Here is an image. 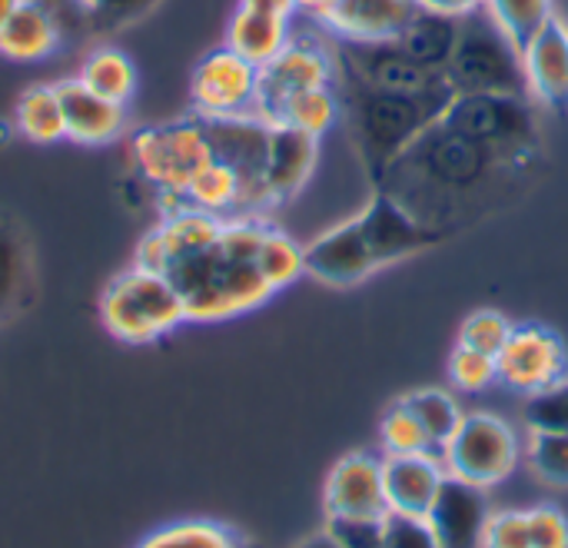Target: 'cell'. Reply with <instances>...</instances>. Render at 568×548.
<instances>
[{
    "label": "cell",
    "instance_id": "15",
    "mask_svg": "<svg viewBox=\"0 0 568 548\" xmlns=\"http://www.w3.org/2000/svg\"><path fill=\"white\" fill-rule=\"evenodd\" d=\"M389 513L383 493V456L346 453L326 476L329 522H383Z\"/></svg>",
    "mask_w": 568,
    "mask_h": 548
},
{
    "label": "cell",
    "instance_id": "8",
    "mask_svg": "<svg viewBox=\"0 0 568 548\" xmlns=\"http://www.w3.org/2000/svg\"><path fill=\"white\" fill-rule=\"evenodd\" d=\"M439 459L449 476L493 489L516 473L523 459V443L506 419L493 413H466L453 439L443 446Z\"/></svg>",
    "mask_w": 568,
    "mask_h": 548
},
{
    "label": "cell",
    "instance_id": "14",
    "mask_svg": "<svg viewBox=\"0 0 568 548\" xmlns=\"http://www.w3.org/2000/svg\"><path fill=\"white\" fill-rule=\"evenodd\" d=\"M346 77L376 87V90H389V93H443L453 90L446 83L443 73L426 70L423 63H416L396 40H383V43H346Z\"/></svg>",
    "mask_w": 568,
    "mask_h": 548
},
{
    "label": "cell",
    "instance_id": "24",
    "mask_svg": "<svg viewBox=\"0 0 568 548\" xmlns=\"http://www.w3.org/2000/svg\"><path fill=\"white\" fill-rule=\"evenodd\" d=\"M223 220L226 216H213L193 206H173L163 213V220H156L153 233L163 243L166 253V270L180 260H190L196 253H206L210 246H216L220 233H223Z\"/></svg>",
    "mask_w": 568,
    "mask_h": 548
},
{
    "label": "cell",
    "instance_id": "51",
    "mask_svg": "<svg viewBox=\"0 0 568 548\" xmlns=\"http://www.w3.org/2000/svg\"><path fill=\"white\" fill-rule=\"evenodd\" d=\"M87 3H90V10H93V0H87Z\"/></svg>",
    "mask_w": 568,
    "mask_h": 548
},
{
    "label": "cell",
    "instance_id": "35",
    "mask_svg": "<svg viewBox=\"0 0 568 548\" xmlns=\"http://www.w3.org/2000/svg\"><path fill=\"white\" fill-rule=\"evenodd\" d=\"M516 43H523L529 33H536L542 23H549L559 13L556 0H486L483 7Z\"/></svg>",
    "mask_w": 568,
    "mask_h": 548
},
{
    "label": "cell",
    "instance_id": "7",
    "mask_svg": "<svg viewBox=\"0 0 568 548\" xmlns=\"http://www.w3.org/2000/svg\"><path fill=\"white\" fill-rule=\"evenodd\" d=\"M126 153H130V163L140 173V180H146L156 190L163 213L180 206L190 180L213 160L206 126L200 116L143 126L130 136Z\"/></svg>",
    "mask_w": 568,
    "mask_h": 548
},
{
    "label": "cell",
    "instance_id": "37",
    "mask_svg": "<svg viewBox=\"0 0 568 548\" xmlns=\"http://www.w3.org/2000/svg\"><path fill=\"white\" fill-rule=\"evenodd\" d=\"M516 323L499 313V309H476L463 319L459 326V343L469 346V349H479L486 356H499V349L509 343Z\"/></svg>",
    "mask_w": 568,
    "mask_h": 548
},
{
    "label": "cell",
    "instance_id": "20",
    "mask_svg": "<svg viewBox=\"0 0 568 548\" xmlns=\"http://www.w3.org/2000/svg\"><path fill=\"white\" fill-rule=\"evenodd\" d=\"M443 479H446V466L436 453H413V456L383 453V493L389 513L426 516Z\"/></svg>",
    "mask_w": 568,
    "mask_h": 548
},
{
    "label": "cell",
    "instance_id": "48",
    "mask_svg": "<svg viewBox=\"0 0 568 548\" xmlns=\"http://www.w3.org/2000/svg\"><path fill=\"white\" fill-rule=\"evenodd\" d=\"M296 548H343V546H339V539L326 529V532H320V536H313V539L300 542Z\"/></svg>",
    "mask_w": 568,
    "mask_h": 548
},
{
    "label": "cell",
    "instance_id": "46",
    "mask_svg": "<svg viewBox=\"0 0 568 548\" xmlns=\"http://www.w3.org/2000/svg\"><path fill=\"white\" fill-rule=\"evenodd\" d=\"M240 7H250V10H260V13H273V17H286V20H293L300 13L296 0H240Z\"/></svg>",
    "mask_w": 568,
    "mask_h": 548
},
{
    "label": "cell",
    "instance_id": "40",
    "mask_svg": "<svg viewBox=\"0 0 568 548\" xmlns=\"http://www.w3.org/2000/svg\"><path fill=\"white\" fill-rule=\"evenodd\" d=\"M383 546L386 548H443L426 516H403V513H386L379 522Z\"/></svg>",
    "mask_w": 568,
    "mask_h": 548
},
{
    "label": "cell",
    "instance_id": "31",
    "mask_svg": "<svg viewBox=\"0 0 568 548\" xmlns=\"http://www.w3.org/2000/svg\"><path fill=\"white\" fill-rule=\"evenodd\" d=\"M30 286V250L23 233L0 216V323L23 303Z\"/></svg>",
    "mask_w": 568,
    "mask_h": 548
},
{
    "label": "cell",
    "instance_id": "16",
    "mask_svg": "<svg viewBox=\"0 0 568 548\" xmlns=\"http://www.w3.org/2000/svg\"><path fill=\"white\" fill-rule=\"evenodd\" d=\"M489 516L493 509H489L486 489L449 473L426 513L443 548H483V532H486Z\"/></svg>",
    "mask_w": 568,
    "mask_h": 548
},
{
    "label": "cell",
    "instance_id": "36",
    "mask_svg": "<svg viewBox=\"0 0 568 548\" xmlns=\"http://www.w3.org/2000/svg\"><path fill=\"white\" fill-rule=\"evenodd\" d=\"M529 466L536 476L549 486L568 489V433H542L529 429V449H526Z\"/></svg>",
    "mask_w": 568,
    "mask_h": 548
},
{
    "label": "cell",
    "instance_id": "38",
    "mask_svg": "<svg viewBox=\"0 0 568 548\" xmlns=\"http://www.w3.org/2000/svg\"><path fill=\"white\" fill-rule=\"evenodd\" d=\"M449 379L459 393H486L493 383H499L496 356H486L479 349L456 343V349L449 356Z\"/></svg>",
    "mask_w": 568,
    "mask_h": 548
},
{
    "label": "cell",
    "instance_id": "34",
    "mask_svg": "<svg viewBox=\"0 0 568 548\" xmlns=\"http://www.w3.org/2000/svg\"><path fill=\"white\" fill-rule=\"evenodd\" d=\"M379 443L386 456H413V453H436V446L429 443L426 429L419 426V419L409 413V406L403 399H396L379 423ZM439 456V453H436Z\"/></svg>",
    "mask_w": 568,
    "mask_h": 548
},
{
    "label": "cell",
    "instance_id": "3",
    "mask_svg": "<svg viewBox=\"0 0 568 548\" xmlns=\"http://www.w3.org/2000/svg\"><path fill=\"white\" fill-rule=\"evenodd\" d=\"M166 276L183 296L190 323H226L266 306L276 296L256 263L230 260L220 246L173 263Z\"/></svg>",
    "mask_w": 568,
    "mask_h": 548
},
{
    "label": "cell",
    "instance_id": "47",
    "mask_svg": "<svg viewBox=\"0 0 568 548\" xmlns=\"http://www.w3.org/2000/svg\"><path fill=\"white\" fill-rule=\"evenodd\" d=\"M339 0H296V7H300V13H306V17H316L320 23H323V17L336 7Z\"/></svg>",
    "mask_w": 568,
    "mask_h": 548
},
{
    "label": "cell",
    "instance_id": "33",
    "mask_svg": "<svg viewBox=\"0 0 568 548\" xmlns=\"http://www.w3.org/2000/svg\"><path fill=\"white\" fill-rule=\"evenodd\" d=\"M403 403H406L409 413L419 419V426L426 429V436H429V443L436 446V453H443V446L453 439L456 426H459L463 416H466V413L459 409L456 396L446 393V389H436V386L416 389V393L403 396Z\"/></svg>",
    "mask_w": 568,
    "mask_h": 548
},
{
    "label": "cell",
    "instance_id": "45",
    "mask_svg": "<svg viewBox=\"0 0 568 548\" xmlns=\"http://www.w3.org/2000/svg\"><path fill=\"white\" fill-rule=\"evenodd\" d=\"M416 3H419V10L443 13V17H453V20H463V17L486 7V0H416Z\"/></svg>",
    "mask_w": 568,
    "mask_h": 548
},
{
    "label": "cell",
    "instance_id": "5",
    "mask_svg": "<svg viewBox=\"0 0 568 548\" xmlns=\"http://www.w3.org/2000/svg\"><path fill=\"white\" fill-rule=\"evenodd\" d=\"M443 77L453 87V93L529 97L519 43L486 10H476L459 20L456 50H453Z\"/></svg>",
    "mask_w": 568,
    "mask_h": 548
},
{
    "label": "cell",
    "instance_id": "39",
    "mask_svg": "<svg viewBox=\"0 0 568 548\" xmlns=\"http://www.w3.org/2000/svg\"><path fill=\"white\" fill-rule=\"evenodd\" d=\"M529 429L542 433H568V379L529 396L526 413H523Z\"/></svg>",
    "mask_w": 568,
    "mask_h": 548
},
{
    "label": "cell",
    "instance_id": "10",
    "mask_svg": "<svg viewBox=\"0 0 568 548\" xmlns=\"http://www.w3.org/2000/svg\"><path fill=\"white\" fill-rule=\"evenodd\" d=\"M210 150L220 163H226L243 183V213L263 216L270 210L263 173H266V150H270V123L256 113L246 116H223L203 120Z\"/></svg>",
    "mask_w": 568,
    "mask_h": 548
},
{
    "label": "cell",
    "instance_id": "2",
    "mask_svg": "<svg viewBox=\"0 0 568 548\" xmlns=\"http://www.w3.org/2000/svg\"><path fill=\"white\" fill-rule=\"evenodd\" d=\"M346 83H349L346 106H349L356 153H359L366 173L373 176V183L379 186L383 176L389 173V166L433 123L443 120V110L453 100V90L413 97V93L376 90V87H366L353 77H346Z\"/></svg>",
    "mask_w": 568,
    "mask_h": 548
},
{
    "label": "cell",
    "instance_id": "44",
    "mask_svg": "<svg viewBox=\"0 0 568 548\" xmlns=\"http://www.w3.org/2000/svg\"><path fill=\"white\" fill-rule=\"evenodd\" d=\"M343 548H386L379 522H326Z\"/></svg>",
    "mask_w": 568,
    "mask_h": 548
},
{
    "label": "cell",
    "instance_id": "21",
    "mask_svg": "<svg viewBox=\"0 0 568 548\" xmlns=\"http://www.w3.org/2000/svg\"><path fill=\"white\" fill-rule=\"evenodd\" d=\"M57 93L63 103L67 140H73L80 146H103L126 133V106L123 103L97 97L80 80L57 83Z\"/></svg>",
    "mask_w": 568,
    "mask_h": 548
},
{
    "label": "cell",
    "instance_id": "18",
    "mask_svg": "<svg viewBox=\"0 0 568 548\" xmlns=\"http://www.w3.org/2000/svg\"><path fill=\"white\" fill-rule=\"evenodd\" d=\"M320 163V136H310L303 130L276 123L270 130V150H266V200L270 210L280 203H290L293 196L303 193V186L313 180Z\"/></svg>",
    "mask_w": 568,
    "mask_h": 548
},
{
    "label": "cell",
    "instance_id": "1",
    "mask_svg": "<svg viewBox=\"0 0 568 548\" xmlns=\"http://www.w3.org/2000/svg\"><path fill=\"white\" fill-rule=\"evenodd\" d=\"M499 170L506 166L489 150L439 120L389 166L379 186L426 223L453 233L449 220L459 216V203L486 190Z\"/></svg>",
    "mask_w": 568,
    "mask_h": 548
},
{
    "label": "cell",
    "instance_id": "25",
    "mask_svg": "<svg viewBox=\"0 0 568 548\" xmlns=\"http://www.w3.org/2000/svg\"><path fill=\"white\" fill-rule=\"evenodd\" d=\"M456 37H459V20L443 17V13L419 10V13L409 20V27L396 37V43H399L416 63H423L426 70L446 73L449 57H453V50H456Z\"/></svg>",
    "mask_w": 568,
    "mask_h": 548
},
{
    "label": "cell",
    "instance_id": "43",
    "mask_svg": "<svg viewBox=\"0 0 568 548\" xmlns=\"http://www.w3.org/2000/svg\"><path fill=\"white\" fill-rule=\"evenodd\" d=\"M160 0H93V30H116L146 17Z\"/></svg>",
    "mask_w": 568,
    "mask_h": 548
},
{
    "label": "cell",
    "instance_id": "23",
    "mask_svg": "<svg viewBox=\"0 0 568 548\" xmlns=\"http://www.w3.org/2000/svg\"><path fill=\"white\" fill-rule=\"evenodd\" d=\"M290 40H293V20L260 13L250 7H236V13L226 23V47L236 50L253 67H266L273 57L283 53Z\"/></svg>",
    "mask_w": 568,
    "mask_h": 548
},
{
    "label": "cell",
    "instance_id": "11",
    "mask_svg": "<svg viewBox=\"0 0 568 548\" xmlns=\"http://www.w3.org/2000/svg\"><path fill=\"white\" fill-rule=\"evenodd\" d=\"M499 383L513 393L536 396L568 379L566 339L542 323H516L509 343L496 356Z\"/></svg>",
    "mask_w": 568,
    "mask_h": 548
},
{
    "label": "cell",
    "instance_id": "22",
    "mask_svg": "<svg viewBox=\"0 0 568 548\" xmlns=\"http://www.w3.org/2000/svg\"><path fill=\"white\" fill-rule=\"evenodd\" d=\"M63 27L37 3L20 0L17 10L0 23V57L10 63H40L63 47Z\"/></svg>",
    "mask_w": 568,
    "mask_h": 548
},
{
    "label": "cell",
    "instance_id": "50",
    "mask_svg": "<svg viewBox=\"0 0 568 548\" xmlns=\"http://www.w3.org/2000/svg\"><path fill=\"white\" fill-rule=\"evenodd\" d=\"M559 17H562V20L568 23V0H562V3H559Z\"/></svg>",
    "mask_w": 568,
    "mask_h": 548
},
{
    "label": "cell",
    "instance_id": "12",
    "mask_svg": "<svg viewBox=\"0 0 568 548\" xmlns=\"http://www.w3.org/2000/svg\"><path fill=\"white\" fill-rule=\"evenodd\" d=\"M336 77L333 57L329 50H323L313 40H300L293 37L280 57H273L266 67H260V97H256V116H263L266 123L276 120V113L283 110V103L303 90L313 87H329Z\"/></svg>",
    "mask_w": 568,
    "mask_h": 548
},
{
    "label": "cell",
    "instance_id": "4",
    "mask_svg": "<svg viewBox=\"0 0 568 548\" xmlns=\"http://www.w3.org/2000/svg\"><path fill=\"white\" fill-rule=\"evenodd\" d=\"M103 329L126 346H150L176 333L186 319L183 296L163 273L130 266L116 273L100 293Z\"/></svg>",
    "mask_w": 568,
    "mask_h": 548
},
{
    "label": "cell",
    "instance_id": "17",
    "mask_svg": "<svg viewBox=\"0 0 568 548\" xmlns=\"http://www.w3.org/2000/svg\"><path fill=\"white\" fill-rule=\"evenodd\" d=\"M529 97L549 110H568V23L556 13L519 43Z\"/></svg>",
    "mask_w": 568,
    "mask_h": 548
},
{
    "label": "cell",
    "instance_id": "6",
    "mask_svg": "<svg viewBox=\"0 0 568 548\" xmlns=\"http://www.w3.org/2000/svg\"><path fill=\"white\" fill-rule=\"evenodd\" d=\"M443 123L489 150L503 166L523 163L539 143L532 100L519 93H453Z\"/></svg>",
    "mask_w": 568,
    "mask_h": 548
},
{
    "label": "cell",
    "instance_id": "29",
    "mask_svg": "<svg viewBox=\"0 0 568 548\" xmlns=\"http://www.w3.org/2000/svg\"><path fill=\"white\" fill-rule=\"evenodd\" d=\"M339 113H343V100H339L336 87L329 83V87H313V90L290 97L270 126L283 123V126H293V130H303V133L323 140L336 126Z\"/></svg>",
    "mask_w": 568,
    "mask_h": 548
},
{
    "label": "cell",
    "instance_id": "30",
    "mask_svg": "<svg viewBox=\"0 0 568 548\" xmlns=\"http://www.w3.org/2000/svg\"><path fill=\"white\" fill-rule=\"evenodd\" d=\"M133 548H246L240 532L216 519H180L153 529Z\"/></svg>",
    "mask_w": 568,
    "mask_h": 548
},
{
    "label": "cell",
    "instance_id": "19",
    "mask_svg": "<svg viewBox=\"0 0 568 548\" xmlns=\"http://www.w3.org/2000/svg\"><path fill=\"white\" fill-rule=\"evenodd\" d=\"M416 13V0H339L323 17V27L343 43H383L396 40Z\"/></svg>",
    "mask_w": 568,
    "mask_h": 548
},
{
    "label": "cell",
    "instance_id": "28",
    "mask_svg": "<svg viewBox=\"0 0 568 548\" xmlns=\"http://www.w3.org/2000/svg\"><path fill=\"white\" fill-rule=\"evenodd\" d=\"M180 206H193V210H203V213H213V216H240L243 213V183L226 163H220L213 156L190 180Z\"/></svg>",
    "mask_w": 568,
    "mask_h": 548
},
{
    "label": "cell",
    "instance_id": "26",
    "mask_svg": "<svg viewBox=\"0 0 568 548\" xmlns=\"http://www.w3.org/2000/svg\"><path fill=\"white\" fill-rule=\"evenodd\" d=\"M13 123H17V133L27 136L30 143H57V140H67L63 103H60L57 83H33V87H27L17 97Z\"/></svg>",
    "mask_w": 568,
    "mask_h": 548
},
{
    "label": "cell",
    "instance_id": "41",
    "mask_svg": "<svg viewBox=\"0 0 568 548\" xmlns=\"http://www.w3.org/2000/svg\"><path fill=\"white\" fill-rule=\"evenodd\" d=\"M483 548H532L529 542V513L526 509H499L489 516Z\"/></svg>",
    "mask_w": 568,
    "mask_h": 548
},
{
    "label": "cell",
    "instance_id": "49",
    "mask_svg": "<svg viewBox=\"0 0 568 548\" xmlns=\"http://www.w3.org/2000/svg\"><path fill=\"white\" fill-rule=\"evenodd\" d=\"M17 3H20V0H0V23L17 10Z\"/></svg>",
    "mask_w": 568,
    "mask_h": 548
},
{
    "label": "cell",
    "instance_id": "42",
    "mask_svg": "<svg viewBox=\"0 0 568 548\" xmlns=\"http://www.w3.org/2000/svg\"><path fill=\"white\" fill-rule=\"evenodd\" d=\"M526 513L532 548H568V516L559 506H532Z\"/></svg>",
    "mask_w": 568,
    "mask_h": 548
},
{
    "label": "cell",
    "instance_id": "9",
    "mask_svg": "<svg viewBox=\"0 0 568 548\" xmlns=\"http://www.w3.org/2000/svg\"><path fill=\"white\" fill-rule=\"evenodd\" d=\"M260 67L243 60L226 43L210 50L190 77V106L200 120L246 116L256 113Z\"/></svg>",
    "mask_w": 568,
    "mask_h": 548
},
{
    "label": "cell",
    "instance_id": "13",
    "mask_svg": "<svg viewBox=\"0 0 568 548\" xmlns=\"http://www.w3.org/2000/svg\"><path fill=\"white\" fill-rule=\"evenodd\" d=\"M379 270L383 266L356 213L306 243V276L326 286H359Z\"/></svg>",
    "mask_w": 568,
    "mask_h": 548
},
{
    "label": "cell",
    "instance_id": "27",
    "mask_svg": "<svg viewBox=\"0 0 568 548\" xmlns=\"http://www.w3.org/2000/svg\"><path fill=\"white\" fill-rule=\"evenodd\" d=\"M77 80L87 90H93L97 97L113 100V103H123V106L136 93V67L116 47H97V50H90L87 60L80 63Z\"/></svg>",
    "mask_w": 568,
    "mask_h": 548
},
{
    "label": "cell",
    "instance_id": "32",
    "mask_svg": "<svg viewBox=\"0 0 568 548\" xmlns=\"http://www.w3.org/2000/svg\"><path fill=\"white\" fill-rule=\"evenodd\" d=\"M256 266L266 276V283L273 286V293H283L296 280L306 276V246L270 223V230L260 243V253H256Z\"/></svg>",
    "mask_w": 568,
    "mask_h": 548
}]
</instances>
